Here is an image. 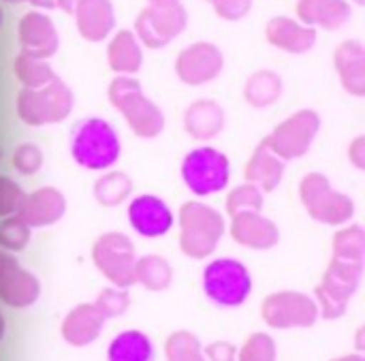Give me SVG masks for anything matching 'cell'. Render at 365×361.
Masks as SVG:
<instances>
[{
	"instance_id": "1",
	"label": "cell",
	"mask_w": 365,
	"mask_h": 361,
	"mask_svg": "<svg viewBox=\"0 0 365 361\" xmlns=\"http://www.w3.org/2000/svg\"><path fill=\"white\" fill-rule=\"evenodd\" d=\"M68 150L73 161L88 171H105L118 163L122 143L115 128L103 118H86L71 128Z\"/></svg>"
},
{
	"instance_id": "2",
	"label": "cell",
	"mask_w": 365,
	"mask_h": 361,
	"mask_svg": "<svg viewBox=\"0 0 365 361\" xmlns=\"http://www.w3.org/2000/svg\"><path fill=\"white\" fill-rule=\"evenodd\" d=\"M109 103L124 116L130 131L143 139L158 137L165 128V113L163 109L152 103L145 92L141 90L139 81L133 75H118L109 90Z\"/></svg>"
},
{
	"instance_id": "3",
	"label": "cell",
	"mask_w": 365,
	"mask_h": 361,
	"mask_svg": "<svg viewBox=\"0 0 365 361\" xmlns=\"http://www.w3.org/2000/svg\"><path fill=\"white\" fill-rule=\"evenodd\" d=\"M180 246L184 255L192 259L210 257L220 238L225 235V218L218 210L201 203L188 201L180 208Z\"/></svg>"
},
{
	"instance_id": "4",
	"label": "cell",
	"mask_w": 365,
	"mask_h": 361,
	"mask_svg": "<svg viewBox=\"0 0 365 361\" xmlns=\"http://www.w3.org/2000/svg\"><path fill=\"white\" fill-rule=\"evenodd\" d=\"M73 105L75 96L58 75L41 88H21L17 94V116L30 126L58 124L71 116Z\"/></svg>"
},
{
	"instance_id": "5",
	"label": "cell",
	"mask_w": 365,
	"mask_h": 361,
	"mask_svg": "<svg viewBox=\"0 0 365 361\" xmlns=\"http://www.w3.org/2000/svg\"><path fill=\"white\" fill-rule=\"evenodd\" d=\"M203 291L212 304L220 308H237L252 293V276L242 261L220 257L205 265Z\"/></svg>"
},
{
	"instance_id": "6",
	"label": "cell",
	"mask_w": 365,
	"mask_h": 361,
	"mask_svg": "<svg viewBox=\"0 0 365 361\" xmlns=\"http://www.w3.org/2000/svg\"><path fill=\"white\" fill-rule=\"evenodd\" d=\"M182 178L192 195H216L225 190L231 180V161L216 148H195L182 161Z\"/></svg>"
},
{
	"instance_id": "7",
	"label": "cell",
	"mask_w": 365,
	"mask_h": 361,
	"mask_svg": "<svg viewBox=\"0 0 365 361\" xmlns=\"http://www.w3.org/2000/svg\"><path fill=\"white\" fill-rule=\"evenodd\" d=\"M364 274V261H349L334 257L329 270L317 287V306L325 319H338L344 315L349 300L355 295Z\"/></svg>"
},
{
	"instance_id": "8",
	"label": "cell",
	"mask_w": 365,
	"mask_h": 361,
	"mask_svg": "<svg viewBox=\"0 0 365 361\" xmlns=\"http://www.w3.org/2000/svg\"><path fill=\"white\" fill-rule=\"evenodd\" d=\"M302 203L308 214L325 225H344L355 214V203L349 195L331 188L323 173H308L302 180Z\"/></svg>"
},
{
	"instance_id": "9",
	"label": "cell",
	"mask_w": 365,
	"mask_h": 361,
	"mask_svg": "<svg viewBox=\"0 0 365 361\" xmlns=\"http://www.w3.org/2000/svg\"><path fill=\"white\" fill-rule=\"evenodd\" d=\"M92 259L101 270V274L107 280H111L115 287L128 289L130 285H135V261H137L135 246L124 233L120 231L103 233L94 242Z\"/></svg>"
},
{
	"instance_id": "10",
	"label": "cell",
	"mask_w": 365,
	"mask_h": 361,
	"mask_svg": "<svg viewBox=\"0 0 365 361\" xmlns=\"http://www.w3.org/2000/svg\"><path fill=\"white\" fill-rule=\"evenodd\" d=\"M319 128H321L319 113L312 109H302L291 118H287L284 122H280L274 128V133L267 139H263V143L282 161H293L310 150L312 141L319 135Z\"/></svg>"
},
{
	"instance_id": "11",
	"label": "cell",
	"mask_w": 365,
	"mask_h": 361,
	"mask_svg": "<svg viewBox=\"0 0 365 361\" xmlns=\"http://www.w3.org/2000/svg\"><path fill=\"white\" fill-rule=\"evenodd\" d=\"M188 24V13L180 2L150 4L135 21V36L150 49L169 45Z\"/></svg>"
},
{
	"instance_id": "12",
	"label": "cell",
	"mask_w": 365,
	"mask_h": 361,
	"mask_svg": "<svg viewBox=\"0 0 365 361\" xmlns=\"http://www.w3.org/2000/svg\"><path fill=\"white\" fill-rule=\"evenodd\" d=\"M261 315L265 323L274 330H293V327H312L319 319V306L312 298L295 291L272 293L263 306Z\"/></svg>"
},
{
	"instance_id": "13",
	"label": "cell",
	"mask_w": 365,
	"mask_h": 361,
	"mask_svg": "<svg viewBox=\"0 0 365 361\" xmlns=\"http://www.w3.org/2000/svg\"><path fill=\"white\" fill-rule=\"evenodd\" d=\"M225 66L222 51L214 43H195L175 58V73L186 86H203L214 81Z\"/></svg>"
},
{
	"instance_id": "14",
	"label": "cell",
	"mask_w": 365,
	"mask_h": 361,
	"mask_svg": "<svg viewBox=\"0 0 365 361\" xmlns=\"http://www.w3.org/2000/svg\"><path fill=\"white\" fill-rule=\"evenodd\" d=\"M41 295V283L34 274L24 270L19 261L0 250V302L11 308H28Z\"/></svg>"
},
{
	"instance_id": "15",
	"label": "cell",
	"mask_w": 365,
	"mask_h": 361,
	"mask_svg": "<svg viewBox=\"0 0 365 361\" xmlns=\"http://www.w3.org/2000/svg\"><path fill=\"white\" fill-rule=\"evenodd\" d=\"M128 223L141 238L156 240L173 229L175 216L160 197L139 195L128 203Z\"/></svg>"
},
{
	"instance_id": "16",
	"label": "cell",
	"mask_w": 365,
	"mask_h": 361,
	"mask_svg": "<svg viewBox=\"0 0 365 361\" xmlns=\"http://www.w3.org/2000/svg\"><path fill=\"white\" fill-rule=\"evenodd\" d=\"M17 39L21 45V54L41 60L51 58L60 47V36L51 17L41 11H30L19 19Z\"/></svg>"
},
{
	"instance_id": "17",
	"label": "cell",
	"mask_w": 365,
	"mask_h": 361,
	"mask_svg": "<svg viewBox=\"0 0 365 361\" xmlns=\"http://www.w3.org/2000/svg\"><path fill=\"white\" fill-rule=\"evenodd\" d=\"M64 212H66L64 195L58 188L43 186L30 195H24L15 216L21 218L32 229V227H49L58 223L64 216Z\"/></svg>"
},
{
	"instance_id": "18",
	"label": "cell",
	"mask_w": 365,
	"mask_h": 361,
	"mask_svg": "<svg viewBox=\"0 0 365 361\" xmlns=\"http://www.w3.org/2000/svg\"><path fill=\"white\" fill-rule=\"evenodd\" d=\"M231 235L237 244L252 250H267L280 242V229L261 212H240L231 216Z\"/></svg>"
},
{
	"instance_id": "19",
	"label": "cell",
	"mask_w": 365,
	"mask_h": 361,
	"mask_svg": "<svg viewBox=\"0 0 365 361\" xmlns=\"http://www.w3.org/2000/svg\"><path fill=\"white\" fill-rule=\"evenodd\" d=\"M267 41L289 54H306L317 43V30L310 26H304L302 21L293 17H272L265 28Z\"/></svg>"
},
{
	"instance_id": "20",
	"label": "cell",
	"mask_w": 365,
	"mask_h": 361,
	"mask_svg": "<svg viewBox=\"0 0 365 361\" xmlns=\"http://www.w3.org/2000/svg\"><path fill=\"white\" fill-rule=\"evenodd\" d=\"M79 34L90 43L105 41L115 28V13L111 0H81L75 11Z\"/></svg>"
},
{
	"instance_id": "21",
	"label": "cell",
	"mask_w": 365,
	"mask_h": 361,
	"mask_svg": "<svg viewBox=\"0 0 365 361\" xmlns=\"http://www.w3.org/2000/svg\"><path fill=\"white\" fill-rule=\"evenodd\" d=\"M353 15L349 0H299L297 17L304 26L340 30Z\"/></svg>"
},
{
	"instance_id": "22",
	"label": "cell",
	"mask_w": 365,
	"mask_h": 361,
	"mask_svg": "<svg viewBox=\"0 0 365 361\" xmlns=\"http://www.w3.org/2000/svg\"><path fill=\"white\" fill-rule=\"evenodd\" d=\"M105 321L107 319L96 310L94 304H79L66 315L62 323V336L73 347H88L101 336Z\"/></svg>"
},
{
	"instance_id": "23",
	"label": "cell",
	"mask_w": 365,
	"mask_h": 361,
	"mask_svg": "<svg viewBox=\"0 0 365 361\" xmlns=\"http://www.w3.org/2000/svg\"><path fill=\"white\" fill-rule=\"evenodd\" d=\"M284 167H287V161H282L261 141L244 169V178L246 182L257 184L263 193H272L280 186L284 178Z\"/></svg>"
},
{
	"instance_id": "24",
	"label": "cell",
	"mask_w": 365,
	"mask_h": 361,
	"mask_svg": "<svg viewBox=\"0 0 365 361\" xmlns=\"http://www.w3.org/2000/svg\"><path fill=\"white\" fill-rule=\"evenodd\" d=\"M336 68L342 88L353 96L365 94V49L361 41H344L336 49Z\"/></svg>"
},
{
	"instance_id": "25",
	"label": "cell",
	"mask_w": 365,
	"mask_h": 361,
	"mask_svg": "<svg viewBox=\"0 0 365 361\" xmlns=\"http://www.w3.org/2000/svg\"><path fill=\"white\" fill-rule=\"evenodd\" d=\"M184 126L190 137L207 141L225 128V111L214 101H195L186 109Z\"/></svg>"
},
{
	"instance_id": "26",
	"label": "cell",
	"mask_w": 365,
	"mask_h": 361,
	"mask_svg": "<svg viewBox=\"0 0 365 361\" xmlns=\"http://www.w3.org/2000/svg\"><path fill=\"white\" fill-rule=\"evenodd\" d=\"M107 62H109V68L120 75H135L141 68L143 51L135 32L130 30L115 32V36L109 41V47H107Z\"/></svg>"
},
{
	"instance_id": "27",
	"label": "cell",
	"mask_w": 365,
	"mask_h": 361,
	"mask_svg": "<svg viewBox=\"0 0 365 361\" xmlns=\"http://www.w3.org/2000/svg\"><path fill=\"white\" fill-rule=\"evenodd\" d=\"M107 361H156V349L148 334L126 330L109 342Z\"/></svg>"
},
{
	"instance_id": "28",
	"label": "cell",
	"mask_w": 365,
	"mask_h": 361,
	"mask_svg": "<svg viewBox=\"0 0 365 361\" xmlns=\"http://www.w3.org/2000/svg\"><path fill=\"white\" fill-rule=\"evenodd\" d=\"M282 94V77L274 71H257L244 86V98L252 107H269Z\"/></svg>"
},
{
	"instance_id": "29",
	"label": "cell",
	"mask_w": 365,
	"mask_h": 361,
	"mask_svg": "<svg viewBox=\"0 0 365 361\" xmlns=\"http://www.w3.org/2000/svg\"><path fill=\"white\" fill-rule=\"evenodd\" d=\"M173 280V272L167 259L148 255L135 261V283H141L150 291H165Z\"/></svg>"
},
{
	"instance_id": "30",
	"label": "cell",
	"mask_w": 365,
	"mask_h": 361,
	"mask_svg": "<svg viewBox=\"0 0 365 361\" xmlns=\"http://www.w3.org/2000/svg\"><path fill=\"white\" fill-rule=\"evenodd\" d=\"M133 193V182L122 171H109L94 184V197L105 208H115L124 203Z\"/></svg>"
},
{
	"instance_id": "31",
	"label": "cell",
	"mask_w": 365,
	"mask_h": 361,
	"mask_svg": "<svg viewBox=\"0 0 365 361\" xmlns=\"http://www.w3.org/2000/svg\"><path fill=\"white\" fill-rule=\"evenodd\" d=\"M15 77L19 79L21 88H41L45 83H49L56 73L53 68L49 66V62L41 60V58H32V56H26V54H19L17 60H15Z\"/></svg>"
},
{
	"instance_id": "32",
	"label": "cell",
	"mask_w": 365,
	"mask_h": 361,
	"mask_svg": "<svg viewBox=\"0 0 365 361\" xmlns=\"http://www.w3.org/2000/svg\"><path fill=\"white\" fill-rule=\"evenodd\" d=\"M365 240L364 227L351 225L336 233L334 238V257L349 259V261H364Z\"/></svg>"
},
{
	"instance_id": "33",
	"label": "cell",
	"mask_w": 365,
	"mask_h": 361,
	"mask_svg": "<svg viewBox=\"0 0 365 361\" xmlns=\"http://www.w3.org/2000/svg\"><path fill=\"white\" fill-rule=\"evenodd\" d=\"M165 353H167V361H205L197 336L188 332L171 334L165 345Z\"/></svg>"
},
{
	"instance_id": "34",
	"label": "cell",
	"mask_w": 365,
	"mask_h": 361,
	"mask_svg": "<svg viewBox=\"0 0 365 361\" xmlns=\"http://www.w3.org/2000/svg\"><path fill=\"white\" fill-rule=\"evenodd\" d=\"M263 208V190L257 184H240L227 197V212L231 216L240 212H261Z\"/></svg>"
},
{
	"instance_id": "35",
	"label": "cell",
	"mask_w": 365,
	"mask_h": 361,
	"mask_svg": "<svg viewBox=\"0 0 365 361\" xmlns=\"http://www.w3.org/2000/svg\"><path fill=\"white\" fill-rule=\"evenodd\" d=\"M30 227L17 218L15 214L13 216H6L2 223H0V248L6 250V253H17V250H24L30 242Z\"/></svg>"
},
{
	"instance_id": "36",
	"label": "cell",
	"mask_w": 365,
	"mask_h": 361,
	"mask_svg": "<svg viewBox=\"0 0 365 361\" xmlns=\"http://www.w3.org/2000/svg\"><path fill=\"white\" fill-rule=\"evenodd\" d=\"M237 361H276V342L267 334H252L244 342Z\"/></svg>"
},
{
	"instance_id": "37",
	"label": "cell",
	"mask_w": 365,
	"mask_h": 361,
	"mask_svg": "<svg viewBox=\"0 0 365 361\" xmlns=\"http://www.w3.org/2000/svg\"><path fill=\"white\" fill-rule=\"evenodd\" d=\"M11 163L21 176H32L43 167V152L34 143H21L15 148Z\"/></svg>"
},
{
	"instance_id": "38",
	"label": "cell",
	"mask_w": 365,
	"mask_h": 361,
	"mask_svg": "<svg viewBox=\"0 0 365 361\" xmlns=\"http://www.w3.org/2000/svg\"><path fill=\"white\" fill-rule=\"evenodd\" d=\"M96 310L105 317V319H113L118 315H122L128 308V293L124 289H105L98 300H96Z\"/></svg>"
},
{
	"instance_id": "39",
	"label": "cell",
	"mask_w": 365,
	"mask_h": 361,
	"mask_svg": "<svg viewBox=\"0 0 365 361\" xmlns=\"http://www.w3.org/2000/svg\"><path fill=\"white\" fill-rule=\"evenodd\" d=\"M24 195L26 193L21 190V186L15 180L0 176V216L6 218V216L17 214V208H19Z\"/></svg>"
},
{
	"instance_id": "40",
	"label": "cell",
	"mask_w": 365,
	"mask_h": 361,
	"mask_svg": "<svg viewBox=\"0 0 365 361\" xmlns=\"http://www.w3.org/2000/svg\"><path fill=\"white\" fill-rule=\"evenodd\" d=\"M210 2L214 4L216 13L229 21H237L246 17L252 6V0H210Z\"/></svg>"
},
{
	"instance_id": "41",
	"label": "cell",
	"mask_w": 365,
	"mask_h": 361,
	"mask_svg": "<svg viewBox=\"0 0 365 361\" xmlns=\"http://www.w3.org/2000/svg\"><path fill=\"white\" fill-rule=\"evenodd\" d=\"M205 357L210 361H237V351L229 342H214L205 349Z\"/></svg>"
},
{
	"instance_id": "42",
	"label": "cell",
	"mask_w": 365,
	"mask_h": 361,
	"mask_svg": "<svg viewBox=\"0 0 365 361\" xmlns=\"http://www.w3.org/2000/svg\"><path fill=\"white\" fill-rule=\"evenodd\" d=\"M349 158L357 169H365V137H357L349 148Z\"/></svg>"
},
{
	"instance_id": "43",
	"label": "cell",
	"mask_w": 365,
	"mask_h": 361,
	"mask_svg": "<svg viewBox=\"0 0 365 361\" xmlns=\"http://www.w3.org/2000/svg\"><path fill=\"white\" fill-rule=\"evenodd\" d=\"M79 2H81V0H58V6H60L66 15H75Z\"/></svg>"
},
{
	"instance_id": "44",
	"label": "cell",
	"mask_w": 365,
	"mask_h": 361,
	"mask_svg": "<svg viewBox=\"0 0 365 361\" xmlns=\"http://www.w3.org/2000/svg\"><path fill=\"white\" fill-rule=\"evenodd\" d=\"M32 2L36 9H56L58 6V0H28Z\"/></svg>"
},
{
	"instance_id": "45",
	"label": "cell",
	"mask_w": 365,
	"mask_h": 361,
	"mask_svg": "<svg viewBox=\"0 0 365 361\" xmlns=\"http://www.w3.org/2000/svg\"><path fill=\"white\" fill-rule=\"evenodd\" d=\"M334 361H365L361 355H349V357H340V360H334Z\"/></svg>"
},
{
	"instance_id": "46",
	"label": "cell",
	"mask_w": 365,
	"mask_h": 361,
	"mask_svg": "<svg viewBox=\"0 0 365 361\" xmlns=\"http://www.w3.org/2000/svg\"><path fill=\"white\" fill-rule=\"evenodd\" d=\"M171 2H178V0H150V4H171Z\"/></svg>"
},
{
	"instance_id": "47",
	"label": "cell",
	"mask_w": 365,
	"mask_h": 361,
	"mask_svg": "<svg viewBox=\"0 0 365 361\" xmlns=\"http://www.w3.org/2000/svg\"><path fill=\"white\" fill-rule=\"evenodd\" d=\"M4 336V319H2V312H0V340Z\"/></svg>"
},
{
	"instance_id": "48",
	"label": "cell",
	"mask_w": 365,
	"mask_h": 361,
	"mask_svg": "<svg viewBox=\"0 0 365 361\" xmlns=\"http://www.w3.org/2000/svg\"><path fill=\"white\" fill-rule=\"evenodd\" d=\"M6 2H11V4H19V2H28V0H6Z\"/></svg>"
},
{
	"instance_id": "49",
	"label": "cell",
	"mask_w": 365,
	"mask_h": 361,
	"mask_svg": "<svg viewBox=\"0 0 365 361\" xmlns=\"http://www.w3.org/2000/svg\"><path fill=\"white\" fill-rule=\"evenodd\" d=\"M355 2H357V4H364L365 0H355Z\"/></svg>"
},
{
	"instance_id": "50",
	"label": "cell",
	"mask_w": 365,
	"mask_h": 361,
	"mask_svg": "<svg viewBox=\"0 0 365 361\" xmlns=\"http://www.w3.org/2000/svg\"><path fill=\"white\" fill-rule=\"evenodd\" d=\"M0 24H2V11H0Z\"/></svg>"
}]
</instances>
